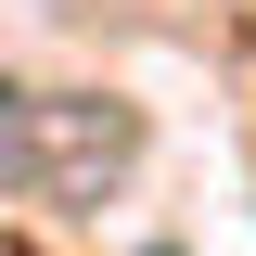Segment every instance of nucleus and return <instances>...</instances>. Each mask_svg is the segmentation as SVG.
I'll return each instance as SVG.
<instances>
[{
	"instance_id": "1",
	"label": "nucleus",
	"mask_w": 256,
	"mask_h": 256,
	"mask_svg": "<svg viewBox=\"0 0 256 256\" xmlns=\"http://www.w3.org/2000/svg\"><path fill=\"white\" fill-rule=\"evenodd\" d=\"M128 154H141V128L102 116V102H26V180L38 192H102Z\"/></svg>"
},
{
	"instance_id": "2",
	"label": "nucleus",
	"mask_w": 256,
	"mask_h": 256,
	"mask_svg": "<svg viewBox=\"0 0 256 256\" xmlns=\"http://www.w3.org/2000/svg\"><path fill=\"white\" fill-rule=\"evenodd\" d=\"M0 180H26V102L0 90Z\"/></svg>"
}]
</instances>
